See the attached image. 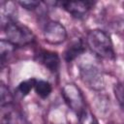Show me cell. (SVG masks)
<instances>
[{"label": "cell", "instance_id": "8fae6325", "mask_svg": "<svg viewBox=\"0 0 124 124\" xmlns=\"http://www.w3.org/2000/svg\"><path fill=\"white\" fill-rule=\"evenodd\" d=\"M36 82H37V79L35 78H29L24 81H21L17 86V91L22 96H26L31 91V89L35 87Z\"/></svg>", "mask_w": 124, "mask_h": 124}, {"label": "cell", "instance_id": "7a4b0ae2", "mask_svg": "<svg viewBox=\"0 0 124 124\" xmlns=\"http://www.w3.org/2000/svg\"><path fill=\"white\" fill-rule=\"evenodd\" d=\"M5 35L7 41L15 46H23L34 41V34L31 29L20 22L14 20L5 24Z\"/></svg>", "mask_w": 124, "mask_h": 124}, {"label": "cell", "instance_id": "6da1fadb", "mask_svg": "<svg viewBox=\"0 0 124 124\" xmlns=\"http://www.w3.org/2000/svg\"><path fill=\"white\" fill-rule=\"evenodd\" d=\"M86 45L97 56L106 59H115V52L109 35L101 30H91L86 37Z\"/></svg>", "mask_w": 124, "mask_h": 124}, {"label": "cell", "instance_id": "9c48e42d", "mask_svg": "<svg viewBox=\"0 0 124 124\" xmlns=\"http://www.w3.org/2000/svg\"><path fill=\"white\" fill-rule=\"evenodd\" d=\"M34 89H35V92L37 93V95L39 97H41L43 99H46L51 93L52 87H51V85H50V83L48 81H46V80H37Z\"/></svg>", "mask_w": 124, "mask_h": 124}, {"label": "cell", "instance_id": "30bf717a", "mask_svg": "<svg viewBox=\"0 0 124 124\" xmlns=\"http://www.w3.org/2000/svg\"><path fill=\"white\" fill-rule=\"evenodd\" d=\"M15 47L16 46H13L7 40H4V39L1 40V42H0V56H1V64H2V66H4L5 62H7L8 56L14 51Z\"/></svg>", "mask_w": 124, "mask_h": 124}, {"label": "cell", "instance_id": "8992f818", "mask_svg": "<svg viewBox=\"0 0 124 124\" xmlns=\"http://www.w3.org/2000/svg\"><path fill=\"white\" fill-rule=\"evenodd\" d=\"M59 4L73 17L82 18L87 15L95 3L91 1H63Z\"/></svg>", "mask_w": 124, "mask_h": 124}, {"label": "cell", "instance_id": "4fadbf2b", "mask_svg": "<svg viewBox=\"0 0 124 124\" xmlns=\"http://www.w3.org/2000/svg\"><path fill=\"white\" fill-rule=\"evenodd\" d=\"M0 94H1V101H0V104H1V107H5V106H8L12 103L13 101V96L12 94L10 93L9 89L6 87V85L4 83L1 84V89H0Z\"/></svg>", "mask_w": 124, "mask_h": 124}, {"label": "cell", "instance_id": "5bb4252c", "mask_svg": "<svg viewBox=\"0 0 124 124\" xmlns=\"http://www.w3.org/2000/svg\"><path fill=\"white\" fill-rule=\"evenodd\" d=\"M113 92L118 104L124 109V81L115 84L113 87Z\"/></svg>", "mask_w": 124, "mask_h": 124}, {"label": "cell", "instance_id": "5b68a950", "mask_svg": "<svg viewBox=\"0 0 124 124\" xmlns=\"http://www.w3.org/2000/svg\"><path fill=\"white\" fill-rule=\"evenodd\" d=\"M44 37L48 44L59 45L66 40L67 31L60 22L55 20H49L45 25Z\"/></svg>", "mask_w": 124, "mask_h": 124}, {"label": "cell", "instance_id": "9a60e30c", "mask_svg": "<svg viewBox=\"0 0 124 124\" xmlns=\"http://www.w3.org/2000/svg\"><path fill=\"white\" fill-rule=\"evenodd\" d=\"M18 4L26 10H35V9L39 8L41 2L34 1V0H25V1H19Z\"/></svg>", "mask_w": 124, "mask_h": 124}, {"label": "cell", "instance_id": "277c9868", "mask_svg": "<svg viewBox=\"0 0 124 124\" xmlns=\"http://www.w3.org/2000/svg\"><path fill=\"white\" fill-rule=\"evenodd\" d=\"M61 92L69 108L78 116L85 109V101L81 90L74 83H67L63 86Z\"/></svg>", "mask_w": 124, "mask_h": 124}, {"label": "cell", "instance_id": "52a82bcc", "mask_svg": "<svg viewBox=\"0 0 124 124\" xmlns=\"http://www.w3.org/2000/svg\"><path fill=\"white\" fill-rule=\"evenodd\" d=\"M39 62L42 63L50 72L55 73L59 69L60 58L56 52L48 51V50H43L42 52L39 53Z\"/></svg>", "mask_w": 124, "mask_h": 124}, {"label": "cell", "instance_id": "ba28073f", "mask_svg": "<svg viewBox=\"0 0 124 124\" xmlns=\"http://www.w3.org/2000/svg\"><path fill=\"white\" fill-rule=\"evenodd\" d=\"M84 50H85V46L83 41L81 39H76L68 45L64 52V58L66 62H72L78 56H79Z\"/></svg>", "mask_w": 124, "mask_h": 124}, {"label": "cell", "instance_id": "7c38bea8", "mask_svg": "<svg viewBox=\"0 0 124 124\" xmlns=\"http://www.w3.org/2000/svg\"><path fill=\"white\" fill-rule=\"evenodd\" d=\"M78 124H99L94 114L87 108H85L78 115Z\"/></svg>", "mask_w": 124, "mask_h": 124}, {"label": "cell", "instance_id": "3957f363", "mask_svg": "<svg viewBox=\"0 0 124 124\" xmlns=\"http://www.w3.org/2000/svg\"><path fill=\"white\" fill-rule=\"evenodd\" d=\"M79 77L83 83L92 90H102L105 87V79L102 71L91 63L83 64L79 67Z\"/></svg>", "mask_w": 124, "mask_h": 124}]
</instances>
